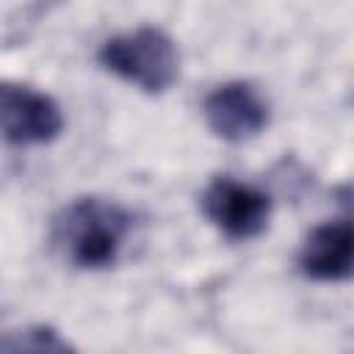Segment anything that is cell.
Instances as JSON below:
<instances>
[{
  "instance_id": "6da1fadb",
  "label": "cell",
  "mask_w": 354,
  "mask_h": 354,
  "mask_svg": "<svg viewBox=\"0 0 354 354\" xmlns=\"http://www.w3.org/2000/svg\"><path fill=\"white\" fill-rule=\"evenodd\" d=\"M130 230V210L111 199L80 196L55 213L50 238L66 263L83 271H97L119 260Z\"/></svg>"
},
{
  "instance_id": "7a4b0ae2",
  "label": "cell",
  "mask_w": 354,
  "mask_h": 354,
  "mask_svg": "<svg viewBox=\"0 0 354 354\" xmlns=\"http://www.w3.org/2000/svg\"><path fill=\"white\" fill-rule=\"evenodd\" d=\"M97 58L108 72L147 94L166 91L180 75V53L171 36L149 25L105 39Z\"/></svg>"
},
{
  "instance_id": "3957f363",
  "label": "cell",
  "mask_w": 354,
  "mask_h": 354,
  "mask_svg": "<svg viewBox=\"0 0 354 354\" xmlns=\"http://www.w3.org/2000/svg\"><path fill=\"white\" fill-rule=\"evenodd\" d=\"M199 207L230 241L257 238L271 218V196L263 188L232 177H213L199 196Z\"/></svg>"
},
{
  "instance_id": "277c9868",
  "label": "cell",
  "mask_w": 354,
  "mask_h": 354,
  "mask_svg": "<svg viewBox=\"0 0 354 354\" xmlns=\"http://www.w3.org/2000/svg\"><path fill=\"white\" fill-rule=\"evenodd\" d=\"M0 122H3V138L14 147L47 144L58 138L64 130V113L58 102L50 94H41L19 83H3Z\"/></svg>"
},
{
  "instance_id": "5b68a950",
  "label": "cell",
  "mask_w": 354,
  "mask_h": 354,
  "mask_svg": "<svg viewBox=\"0 0 354 354\" xmlns=\"http://www.w3.org/2000/svg\"><path fill=\"white\" fill-rule=\"evenodd\" d=\"M202 113L210 133L230 144H243L260 136L268 124V102L246 80H230L216 86L205 97Z\"/></svg>"
},
{
  "instance_id": "8992f818",
  "label": "cell",
  "mask_w": 354,
  "mask_h": 354,
  "mask_svg": "<svg viewBox=\"0 0 354 354\" xmlns=\"http://www.w3.org/2000/svg\"><path fill=\"white\" fill-rule=\"evenodd\" d=\"M299 268L318 282L354 277V218H335L313 227L299 249Z\"/></svg>"
},
{
  "instance_id": "52a82bcc",
  "label": "cell",
  "mask_w": 354,
  "mask_h": 354,
  "mask_svg": "<svg viewBox=\"0 0 354 354\" xmlns=\"http://www.w3.org/2000/svg\"><path fill=\"white\" fill-rule=\"evenodd\" d=\"M3 351H69L72 346L53 326H28L19 332H8L0 340Z\"/></svg>"
}]
</instances>
